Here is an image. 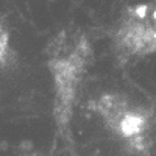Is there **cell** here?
<instances>
[{
	"label": "cell",
	"instance_id": "obj_1",
	"mask_svg": "<svg viewBox=\"0 0 156 156\" xmlns=\"http://www.w3.org/2000/svg\"><path fill=\"white\" fill-rule=\"evenodd\" d=\"M87 55L89 44L86 37L76 33H62L51 44L48 67L55 80L58 114H69L75 87L87 64Z\"/></svg>",
	"mask_w": 156,
	"mask_h": 156
},
{
	"label": "cell",
	"instance_id": "obj_2",
	"mask_svg": "<svg viewBox=\"0 0 156 156\" xmlns=\"http://www.w3.org/2000/svg\"><path fill=\"white\" fill-rule=\"evenodd\" d=\"M115 47L125 56L156 51V5H140L126 12L115 33Z\"/></svg>",
	"mask_w": 156,
	"mask_h": 156
},
{
	"label": "cell",
	"instance_id": "obj_3",
	"mask_svg": "<svg viewBox=\"0 0 156 156\" xmlns=\"http://www.w3.org/2000/svg\"><path fill=\"white\" fill-rule=\"evenodd\" d=\"M97 111L111 128L125 136L137 134L144 126L140 114L129 108L126 100L119 95L101 97L97 101Z\"/></svg>",
	"mask_w": 156,
	"mask_h": 156
},
{
	"label": "cell",
	"instance_id": "obj_4",
	"mask_svg": "<svg viewBox=\"0 0 156 156\" xmlns=\"http://www.w3.org/2000/svg\"><path fill=\"white\" fill-rule=\"evenodd\" d=\"M9 56V42H8V33L0 23V67H3Z\"/></svg>",
	"mask_w": 156,
	"mask_h": 156
}]
</instances>
